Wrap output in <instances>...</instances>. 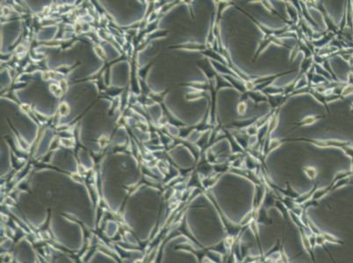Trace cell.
<instances>
[{"mask_svg": "<svg viewBox=\"0 0 353 263\" xmlns=\"http://www.w3.org/2000/svg\"><path fill=\"white\" fill-rule=\"evenodd\" d=\"M319 118H320V117H319V116H308V117H306L305 118L302 119V120L299 123V124L296 125V126H309V125L314 124V123L315 121H317Z\"/></svg>", "mask_w": 353, "mask_h": 263, "instance_id": "7c38bea8", "label": "cell"}, {"mask_svg": "<svg viewBox=\"0 0 353 263\" xmlns=\"http://www.w3.org/2000/svg\"><path fill=\"white\" fill-rule=\"evenodd\" d=\"M329 190H330V186H329V187H326V188L323 187V188L317 189L314 191V193L312 199L314 200V201H317V200H319V199L323 198V197L327 194V193H329Z\"/></svg>", "mask_w": 353, "mask_h": 263, "instance_id": "8fae6325", "label": "cell"}, {"mask_svg": "<svg viewBox=\"0 0 353 263\" xmlns=\"http://www.w3.org/2000/svg\"><path fill=\"white\" fill-rule=\"evenodd\" d=\"M275 206L276 208L279 210V212L282 214L283 218L287 220L290 221V217H289V210L285 206V204L282 203L281 200H276L275 201Z\"/></svg>", "mask_w": 353, "mask_h": 263, "instance_id": "ba28073f", "label": "cell"}, {"mask_svg": "<svg viewBox=\"0 0 353 263\" xmlns=\"http://www.w3.org/2000/svg\"><path fill=\"white\" fill-rule=\"evenodd\" d=\"M254 220V213H253V210H250L249 212H248L243 218H242V219H241V221H240V223H239V224L242 226V227H246V226H249V224Z\"/></svg>", "mask_w": 353, "mask_h": 263, "instance_id": "9c48e42d", "label": "cell"}, {"mask_svg": "<svg viewBox=\"0 0 353 263\" xmlns=\"http://www.w3.org/2000/svg\"><path fill=\"white\" fill-rule=\"evenodd\" d=\"M282 247H282V244H281V242H280V239H277V242L275 243V245L264 254V257H267V256L271 255V254H272L280 252L281 249H282Z\"/></svg>", "mask_w": 353, "mask_h": 263, "instance_id": "9a60e30c", "label": "cell"}, {"mask_svg": "<svg viewBox=\"0 0 353 263\" xmlns=\"http://www.w3.org/2000/svg\"><path fill=\"white\" fill-rule=\"evenodd\" d=\"M289 217H290V221H292L299 228V229H300V228H303V229H305V228L307 227L306 224L303 223V221H302L301 218L299 216L296 215L295 213L290 212V210H289Z\"/></svg>", "mask_w": 353, "mask_h": 263, "instance_id": "30bf717a", "label": "cell"}, {"mask_svg": "<svg viewBox=\"0 0 353 263\" xmlns=\"http://www.w3.org/2000/svg\"><path fill=\"white\" fill-rule=\"evenodd\" d=\"M246 109H247V105H246V103H245L243 101H242L241 103H239L238 107H237V111H238V113H239L240 115H244L245 112H246V111H247Z\"/></svg>", "mask_w": 353, "mask_h": 263, "instance_id": "d6986e66", "label": "cell"}, {"mask_svg": "<svg viewBox=\"0 0 353 263\" xmlns=\"http://www.w3.org/2000/svg\"><path fill=\"white\" fill-rule=\"evenodd\" d=\"M207 197L209 198V200L213 203L215 210H217V213L219 215L222 225L224 227V229L227 233V235H230L233 236L234 238H238L241 236V234L243 233V228L245 227H242L239 224H234V222H232L222 212V210L220 208L219 204H218V202L216 201L215 197H213V194H207Z\"/></svg>", "mask_w": 353, "mask_h": 263, "instance_id": "6da1fadb", "label": "cell"}, {"mask_svg": "<svg viewBox=\"0 0 353 263\" xmlns=\"http://www.w3.org/2000/svg\"><path fill=\"white\" fill-rule=\"evenodd\" d=\"M316 189H317V186H316V184H314V187H313L308 192H306V193H304V194H300V195L294 200L295 203H296L297 204H299V205H302L303 204L307 203L308 201L311 200L312 197H313L314 193V191H315Z\"/></svg>", "mask_w": 353, "mask_h": 263, "instance_id": "5b68a950", "label": "cell"}, {"mask_svg": "<svg viewBox=\"0 0 353 263\" xmlns=\"http://www.w3.org/2000/svg\"><path fill=\"white\" fill-rule=\"evenodd\" d=\"M275 189H278L279 191H280V193L281 194H283L285 197H289V198H292V199H296L300 194H299V193L287 183V188L285 189H279V188H278L277 186H273Z\"/></svg>", "mask_w": 353, "mask_h": 263, "instance_id": "8992f818", "label": "cell"}, {"mask_svg": "<svg viewBox=\"0 0 353 263\" xmlns=\"http://www.w3.org/2000/svg\"><path fill=\"white\" fill-rule=\"evenodd\" d=\"M299 233H300V239H301V242H302V245H303V247H304V250L311 257L313 262L316 263V260H315V257H314V252H313L314 248L312 247V245L310 244L308 235L305 233L303 228H300V229H299Z\"/></svg>", "mask_w": 353, "mask_h": 263, "instance_id": "3957f363", "label": "cell"}, {"mask_svg": "<svg viewBox=\"0 0 353 263\" xmlns=\"http://www.w3.org/2000/svg\"><path fill=\"white\" fill-rule=\"evenodd\" d=\"M302 140L312 142L315 146L321 147H338V146H340V144L344 143V142L337 141V140H324V139H302Z\"/></svg>", "mask_w": 353, "mask_h": 263, "instance_id": "277c9868", "label": "cell"}, {"mask_svg": "<svg viewBox=\"0 0 353 263\" xmlns=\"http://www.w3.org/2000/svg\"><path fill=\"white\" fill-rule=\"evenodd\" d=\"M59 112L62 116H65L70 112V107L68 106V104L66 103H62L60 105V108H59Z\"/></svg>", "mask_w": 353, "mask_h": 263, "instance_id": "ac0fdd59", "label": "cell"}, {"mask_svg": "<svg viewBox=\"0 0 353 263\" xmlns=\"http://www.w3.org/2000/svg\"><path fill=\"white\" fill-rule=\"evenodd\" d=\"M303 171L307 174V176L310 180H314L317 176V170L315 168L311 167V166H307L303 168Z\"/></svg>", "mask_w": 353, "mask_h": 263, "instance_id": "4fadbf2b", "label": "cell"}, {"mask_svg": "<svg viewBox=\"0 0 353 263\" xmlns=\"http://www.w3.org/2000/svg\"><path fill=\"white\" fill-rule=\"evenodd\" d=\"M315 243H316V245H320V247H322L323 248H325L326 240L323 238V236L322 235V233L315 235Z\"/></svg>", "mask_w": 353, "mask_h": 263, "instance_id": "e0dca14e", "label": "cell"}, {"mask_svg": "<svg viewBox=\"0 0 353 263\" xmlns=\"http://www.w3.org/2000/svg\"><path fill=\"white\" fill-rule=\"evenodd\" d=\"M265 187L262 184H256L255 188V194L253 198V204H252V209H261L262 204L265 199Z\"/></svg>", "mask_w": 353, "mask_h": 263, "instance_id": "7a4b0ae2", "label": "cell"}, {"mask_svg": "<svg viewBox=\"0 0 353 263\" xmlns=\"http://www.w3.org/2000/svg\"><path fill=\"white\" fill-rule=\"evenodd\" d=\"M322 235H323V238L325 239L326 242L333 243V244H340V243H341V240H340L338 238H337L335 236H334V235H332V234H330V233H324V232L322 231Z\"/></svg>", "mask_w": 353, "mask_h": 263, "instance_id": "5bb4252c", "label": "cell"}, {"mask_svg": "<svg viewBox=\"0 0 353 263\" xmlns=\"http://www.w3.org/2000/svg\"><path fill=\"white\" fill-rule=\"evenodd\" d=\"M50 91H51L56 97H60L62 94V90L56 84H51V85H50Z\"/></svg>", "mask_w": 353, "mask_h": 263, "instance_id": "2e32d148", "label": "cell"}, {"mask_svg": "<svg viewBox=\"0 0 353 263\" xmlns=\"http://www.w3.org/2000/svg\"><path fill=\"white\" fill-rule=\"evenodd\" d=\"M247 94H248V96H249L252 100H253L256 103H260V102H266V101H268L267 96H266L265 94L262 93V92L259 91H255V90H253V91H247Z\"/></svg>", "mask_w": 353, "mask_h": 263, "instance_id": "52a82bcc", "label": "cell"}]
</instances>
